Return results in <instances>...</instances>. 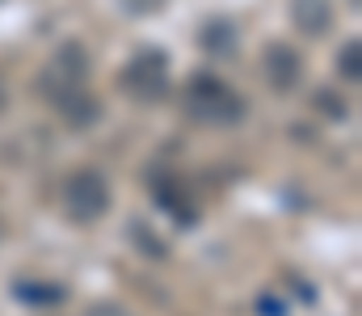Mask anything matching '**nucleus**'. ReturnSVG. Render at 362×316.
Segmentation results:
<instances>
[{
	"label": "nucleus",
	"instance_id": "nucleus-1",
	"mask_svg": "<svg viewBox=\"0 0 362 316\" xmlns=\"http://www.w3.org/2000/svg\"><path fill=\"white\" fill-rule=\"evenodd\" d=\"M185 110L198 118V122H215V127H228L245 114V102L215 76H194L189 89H185Z\"/></svg>",
	"mask_w": 362,
	"mask_h": 316
},
{
	"label": "nucleus",
	"instance_id": "nucleus-2",
	"mask_svg": "<svg viewBox=\"0 0 362 316\" xmlns=\"http://www.w3.org/2000/svg\"><path fill=\"white\" fill-rule=\"evenodd\" d=\"M64 207H68V215H72L76 223H93V219H101L105 207H110V186H105V177H101L97 169H81V173H72L68 186H64Z\"/></svg>",
	"mask_w": 362,
	"mask_h": 316
},
{
	"label": "nucleus",
	"instance_id": "nucleus-3",
	"mask_svg": "<svg viewBox=\"0 0 362 316\" xmlns=\"http://www.w3.org/2000/svg\"><path fill=\"white\" fill-rule=\"evenodd\" d=\"M122 89L144 98V102H156L169 93V59L156 51V47H144L127 68H122Z\"/></svg>",
	"mask_w": 362,
	"mask_h": 316
},
{
	"label": "nucleus",
	"instance_id": "nucleus-4",
	"mask_svg": "<svg viewBox=\"0 0 362 316\" xmlns=\"http://www.w3.org/2000/svg\"><path fill=\"white\" fill-rule=\"evenodd\" d=\"M266 76H270L274 89H291V85L299 81V55H295L291 47L274 42L270 51H266Z\"/></svg>",
	"mask_w": 362,
	"mask_h": 316
},
{
	"label": "nucleus",
	"instance_id": "nucleus-5",
	"mask_svg": "<svg viewBox=\"0 0 362 316\" xmlns=\"http://www.w3.org/2000/svg\"><path fill=\"white\" fill-rule=\"evenodd\" d=\"M291 13H295V25L303 34H325L333 25V4L329 0H295Z\"/></svg>",
	"mask_w": 362,
	"mask_h": 316
},
{
	"label": "nucleus",
	"instance_id": "nucleus-6",
	"mask_svg": "<svg viewBox=\"0 0 362 316\" xmlns=\"http://www.w3.org/2000/svg\"><path fill=\"white\" fill-rule=\"evenodd\" d=\"M202 42H206V51L228 55V51H232V42H236V30H232L228 21H211V25L202 30Z\"/></svg>",
	"mask_w": 362,
	"mask_h": 316
},
{
	"label": "nucleus",
	"instance_id": "nucleus-7",
	"mask_svg": "<svg viewBox=\"0 0 362 316\" xmlns=\"http://www.w3.org/2000/svg\"><path fill=\"white\" fill-rule=\"evenodd\" d=\"M337 68H341V76H346L350 85H358V81H362V42H346V51H341Z\"/></svg>",
	"mask_w": 362,
	"mask_h": 316
},
{
	"label": "nucleus",
	"instance_id": "nucleus-8",
	"mask_svg": "<svg viewBox=\"0 0 362 316\" xmlns=\"http://www.w3.org/2000/svg\"><path fill=\"white\" fill-rule=\"evenodd\" d=\"M17 295H21V300H30V304H59V300H64V291H59V287H47V283H42V287H30V279H25V283H17Z\"/></svg>",
	"mask_w": 362,
	"mask_h": 316
},
{
	"label": "nucleus",
	"instance_id": "nucleus-9",
	"mask_svg": "<svg viewBox=\"0 0 362 316\" xmlns=\"http://www.w3.org/2000/svg\"><path fill=\"white\" fill-rule=\"evenodd\" d=\"M122 8H127V13H135V17H144V13L160 8V0H122Z\"/></svg>",
	"mask_w": 362,
	"mask_h": 316
},
{
	"label": "nucleus",
	"instance_id": "nucleus-10",
	"mask_svg": "<svg viewBox=\"0 0 362 316\" xmlns=\"http://www.w3.org/2000/svg\"><path fill=\"white\" fill-rule=\"evenodd\" d=\"M89 316H131V312H122V308H114V304H101V308H93Z\"/></svg>",
	"mask_w": 362,
	"mask_h": 316
},
{
	"label": "nucleus",
	"instance_id": "nucleus-11",
	"mask_svg": "<svg viewBox=\"0 0 362 316\" xmlns=\"http://www.w3.org/2000/svg\"><path fill=\"white\" fill-rule=\"evenodd\" d=\"M262 312H266V316H286V308H282V304H274V300H262Z\"/></svg>",
	"mask_w": 362,
	"mask_h": 316
}]
</instances>
